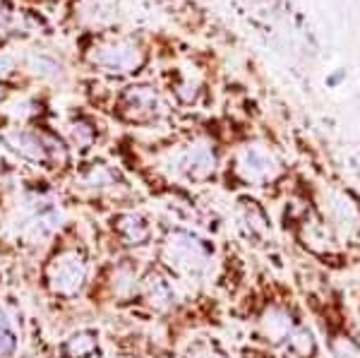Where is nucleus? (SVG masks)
<instances>
[{
    "mask_svg": "<svg viewBox=\"0 0 360 358\" xmlns=\"http://www.w3.org/2000/svg\"><path fill=\"white\" fill-rule=\"evenodd\" d=\"M166 257L183 272H202L207 267V248L185 231H173L166 241Z\"/></svg>",
    "mask_w": 360,
    "mask_h": 358,
    "instance_id": "nucleus-1",
    "label": "nucleus"
},
{
    "mask_svg": "<svg viewBox=\"0 0 360 358\" xmlns=\"http://www.w3.org/2000/svg\"><path fill=\"white\" fill-rule=\"evenodd\" d=\"M86 279V262L79 252H65L51 264V288L60 296H75Z\"/></svg>",
    "mask_w": 360,
    "mask_h": 358,
    "instance_id": "nucleus-2",
    "label": "nucleus"
},
{
    "mask_svg": "<svg viewBox=\"0 0 360 358\" xmlns=\"http://www.w3.org/2000/svg\"><path fill=\"white\" fill-rule=\"evenodd\" d=\"M0 142H3L10 152H15L17 157L34 161V164H49V159H51V142L44 140L37 132L10 130L0 137Z\"/></svg>",
    "mask_w": 360,
    "mask_h": 358,
    "instance_id": "nucleus-3",
    "label": "nucleus"
},
{
    "mask_svg": "<svg viewBox=\"0 0 360 358\" xmlns=\"http://www.w3.org/2000/svg\"><path fill=\"white\" fill-rule=\"evenodd\" d=\"M118 231L120 236L127 241L130 245H142L149 241V236H152V229H149V224L144 222L139 215H123L118 217Z\"/></svg>",
    "mask_w": 360,
    "mask_h": 358,
    "instance_id": "nucleus-4",
    "label": "nucleus"
},
{
    "mask_svg": "<svg viewBox=\"0 0 360 358\" xmlns=\"http://www.w3.org/2000/svg\"><path fill=\"white\" fill-rule=\"evenodd\" d=\"M96 332L91 330H82L77 334H72V337L68 339L65 346H63V351H65L68 358H86L91 356L96 351Z\"/></svg>",
    "mask_w": 360,
    "mask_h": 358,
    "instance_id": "nucleus-5",
    "label": "nucleus"
},
{
    "mask_svg": "<svg viewBox=\"0 0 360 358\" xmlns=\"http://www.w3.org/2000/svg\"><path fill=\"white\" fill-rule=\"evenodd\" d=\"M144 293H147V301L156 305V308H168L173 303V288L168 286V281L161 279L159 274H149L144 281Z\"/></svg>",
    "mask_w": 360,
    "mask_h": 358,
    "instance_id": "nucleus-6",
    "label": "nucleus"
},
{
    "mask_svg": "<svg viewBox=\"0 0 360 358\" xmlns=\"http://www.w3.org/2000/svg\"><path fill=\"white\" fill-rule=\"evenodd\" d=\"M264 327H266V334H269V337L281 339V337H286L288 330H291V322H288L286 313H281V310H271L264 320Z\"/></svg>",
    "mask_w": 360,
    "mask_h": 358,
    "instance_id": "nucleus-7",
    "label": "nucleus"
},
{
    "mask_svg": "<svg viewBox=\"0 0 360 358\" xmlns=\"http://www.w3.org/2000/svg\"><path fill=\"white\" fill-rule=\"evenodd\" d=\"M15 346H17V334L10 327L8 317L0 313V358H10L15 354Z\"/></svg>",
    "mask_w": 360,
    "mask_h": 358,
    "instance_id": "nucleus-8",
    "label": "nucleus"
},
{
    "mask_svg": "<svg viewBox=\"0 0 360 358\" xmlns=\"http://www.w3.org/2000/svg\"><path fill=\"white\" fill-rule=\"evenodd\" d=\"M29 63H32L34 72L41 75V77H56L58 75V63L49 56H32Z\"/></svg>",
    "mask_w": 360,
    "mask_h": 358,
    "instance_id": "nucleus-9",
    "label": "nucleus"
},
{
    "mask_svg": "<svg viewBox=\"0 0 360 358\" xmlns=\"http://www.w3.org/2000/svg\"><path fill=\"white\" fill-rule=\"evenodd\" d=\"M243 169H245L248 178H259V176H264V173H266L264 161L259 159L257 154H248L245 161H243Z\"/></svg>",
    "mask_w": 360,
    "mask_h": 358,
    "instance_id": "nucleus-10",
    "label": "nucleus"
},
{
    "mask_svg": "<svg viewBox=\"0 0 360 358\" xmlns=\"http://www.w3.org/2000/svg\"><path fill=\"white\" fill-rule=\"evenodd\" d=\"M111 181H113V176L106 169H103V166H98V169L94 166V169H91V173H89V178H86V183H89V186H94V188L96 186L101 188L103 183H111Z\"/></svg>",
    "mask_w": 360,
    "mask_h": 358,
    "instance_id": "nucleus-11",
    "label": "nucleus"
},
{
    "mask_svg": "<svg viewBox=\"0 0 360 358\" xmlns=\"http://www.w3.org/2000/svg\"><path fill=\"white\" fill-rule=\"evenodd\" d=\"M72 140L77 142V144H86V142H91L94 140V130L89 128V125H84V123H75L72 125Z\"/></svg>",
    "mask_w": 360,
    "mask_h": 358,
    "instance_id": "nucleus-12",
    "label": "nucleus"
},
{
    "mask_svg": "<svg viewBox=\"0 0 360 358\" xmlns=\"http://www.w3.org/2000/svg\"><path fill=\"white\" fill-rule=\"evenodd\" d=\"M10 70H13V58H0V72H10Z\"/></svg>",
    "mask_w": 360,
    "mask_h": 358,
    "instance_id": "nucleus-13",
    "label": "nucleus"
},
{
    "mask_svg": "<svg viewBox=\"0 0 360 358\" xmlns=\"http://www.w3.org/2000/svg\"><path fill=\"white\" fill-rule=\"evenodd\" d=\"M197 358H226V356H219V354H214V351H202Z\"/></svg>",
    "mask_w": 360,
    "mask_h": 358,
    "instance_id": "nucleus-14",
    "label": "nucleus"
}]
</instances>
